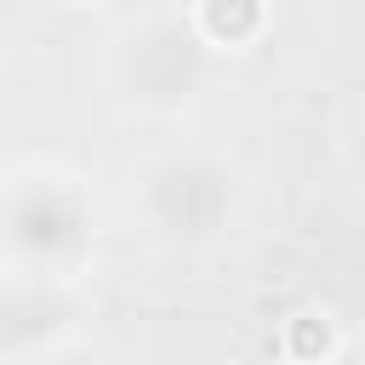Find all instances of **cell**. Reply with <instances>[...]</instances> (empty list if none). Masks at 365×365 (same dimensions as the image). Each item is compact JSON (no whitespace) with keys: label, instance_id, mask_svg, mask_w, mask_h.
Instances as JSON below:
<instances>
[{"label":"cell","instance_id":"obj_1","mask_svg":"<svg viewBox=\"0 0 365 365\" xmlns=\"http://www.w3.org/2000/svg\"><path fill=\"white\" fill-rule=\"evenodd\" d=\"M194 29L205 46L240 51L251 40H262L268 29V0H194Z\"/></svg>","mask_w":365,"mask_h":365},{"label":"cell","instance_id":"obj_2","mask_svg":"<svg viewBox=\"0 0 365 365\" xmlns=\"http://www.w3.org/2000/svg\"><path fill=\"white\" fill-rule=\"evenodd\" d=\"M279 354L297 359V365H325V359L342 354V325L325 308H302L279 325Z\"/></svg>","mask_w":365,"mask_h":365},{"label":"cell","instance_id":"obj_3","mask_svg":"<svg viewBox=\"0 0 365 365\" xmlns=\"http://www.w3.org/2000/svg\"><path fill=\"white\" fill-rule=\"evenodd\" d=\"M68 6H103V0H68Z\"/></svg>","mask_w":365,"mask_h":365}]
</instances>
